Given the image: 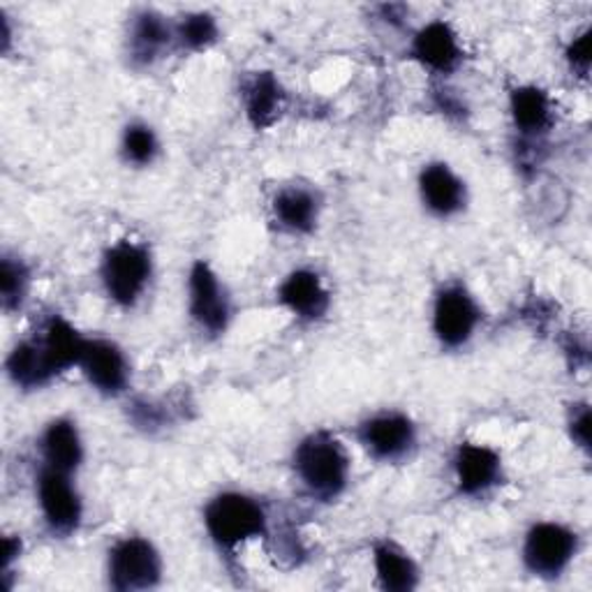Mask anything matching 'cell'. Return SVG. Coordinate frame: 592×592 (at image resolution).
Instances as JSON below:
<instances>
[{
	"instance_id": "1",
	"label": "cell",
	"mask_w": 592,
	"mask_h": 592,
	"mask_svg": "<svg viewBox=\"0 0 592 592\" xmlns=\"http://www.w3.org/2000/svg\"><path fill=\"white\" fill-rule=\"evenodd\" d=\"M296 467L304 482L319 496H336L348 477V458L340 444L327 435H315L302 444Z\"/></svg>"
},
{
	"instance_id": "2",
	"label": "cell",
	"mask_w": 592,
	"mask_h": 592,
	"mask_svg": "<svg viewBox=\"0 0 592 592\" xmlns=\"http://www.w3.org/2000/svg\"><path fill=\"white\" fill-rule=\"evenodd\" d=\"M207 526L222 547H236L239 541L264 530L262 509L243 496H220L207 509Z\"/></svg>"
},
{
	"instance_id": "3",
	"label": "cell",
	"mask_w": 592,
	"mask_h": 592,
	"mask_svg": "<svg viewBox=\"0 0 592 592\" xmlns=\"http://www.w3.org/2000/svg\"><path fill=\"white\" fill-rule=\"evenodd\" d=\"M151 262L139 245L118 243L105 260V285L118 304H133L148 281Z\"/></svg>"
},
{
	"instance_id": "4",
	"label": "cell",
	"mask_w": 592,
	"mask_h": 592,
	"mask_svg": "<svg viewBox=\"0 0 592 592\" xmlns=\"http://www.w3.org/2000/svg\"><path fill=\"white\" fill-rule=\"evenodd\" d=\"M160 562L141 539H128L112 556V583L118 590H139L158 581Z\"/></svg>"
},
{
	"instance_id": "5",
	"label": "cell",
	"mask_w": 592,
	"mask_h": 592,
	"mask_svg": "<svg viewBox=\"0 0 592 592\" xmlns=\"http://www.w3.org/2000/svg\"><path fill=\"white\" fill-rule=\"evenodd\" d=\"M574 553V537L560 526H537L526 545V560L535 572L558 574Z\"/></svg>"
},
{
	"instance_id": "6",
	"label": "cell",
	"mask_w": 592,
	"mask_h": 592,
	"mask_svg": "<svg viewBox=\"0 0 592 592\" xmlns=\"http://www.w3.org/2000/svg\"><path fill=\"white\" fill-rule=\"evenodd\" d=\"M477 323V310L461 289H447L435 304V331L447 345H461L471 338Z\"/></svg>"
},
{
	"instance_id": "7",
	"label": "cell",
	"mask_w": 592,
	"mask_h": 592,
	"mask_svg": "<svg viewBox=\"0 0 592 592\" xmlns=\"http://www.w3.org/2000/svg\"><path fill=\"white\" fill-rule=\"evenodd\" d=\"M40 500L49 524L59 530H70L80 521V500L61 471H46L40 479Z\"/></svg>"
},
{
	"instance_id": "8",
	"label": "cell",
	"mask_w": 592,
	"mask_h": 592,
	"mask_svg": "<svg viewBox=\"0 0 592 592\" xmlns=\"http://www.w3.org/2000/svg\"><path fill=\"white\" fill-rule=\"evenodd\" d=\"M192 313L209 331H220L228 323V304L222 299L215 276L207 264H197L190 276Z\"/></svg>"
},
{
	"instance_id": "9",
	"label": "cell",
	"mask_w": 592,
	"mask_h": 592,
	"mask_svg": "<svg viewBox=\"0 0 592 592\" xmlns=\"http://www.w3.org/2000/svg\"><path fill=\"white\" fill-rule=\"evenodd\" d=\"M82 363L88 380L103 391H118L126 384V361L109 342H86Z\"/></svg>"
},
{
	"instance_id": "10",
	"label": "cell",
	"mask_w": 592,
	"mask_h": 592,
	"mask_svg": "<svg viewBox=\"0 0 592 592\" xmlns=\"http://www.w3.org/2000/svg\"><path fill=\"white\" fill-rule=\"evenodd\" d=\"M281 299L287 304L294 313L304 317H319L327 310V292L319 285V278L308 271H296L287 278V283L281 289Z\"/></svg>"
},
{
	"instance_id": "11",
	"label": "cell",
	"mask_w": 592,
	"mask_h": 592,
	"mask_svg": "<svg viewBox=\"0 0 592 592\" xmlns=\"http://www.w3.org/2000/svg\"><path fill=\"white\" fill-rule=\"evenodd\" d=\"M363 440L378 456H399L412 442V426L403 416H380L366 424Z\"/></svg>"
},
{
	"instance_id": "12",
	"label": "cell",
	"mask_w": 592,
	"mask_h": 592,
	"mask_svg": "<svg viewBox=\"0 0 592 592\" xmlns=\"http://www.w3.org/2000/svg\"><path fill=\"white\" fill-rule=\"evenodd\" d=\"M498 456L490 450L475 447V444H465L458 452V482L465 493H477L493 484L498 477Z\"/></svg>"
},
{
	"instance_id": "13",
	"label": "cell",
	"mask_w": 592,
	"mask_h": 592,
	"mask_svg": "<svg viewBox=\"0 0 592 592\" xmlns=\"http://www.w3.org/2000/svg\"><path fill=\"white\" fill-rule=\"evenodd\" d=\"M414 54L435 70H452L458 61V44L450 27L431 23L414 40Z\"/></svg>"
},
{
	"instance_id": "14",
	"label": "cell",
	"mask_w": 592,
	"mask_h": 592,
	"mask_svg": "<svg viewBox=\"0 0 592 592\" xmlns=\"http://www.w3.org/2000/svg\"><path fill=\"white\" fill-rule=\"evenodd\" d=\"M84 348L86 342L77 336V331H74L67 323H63V319H52V325L46 329L42 350L54 373H59L61 368L72 366L74 361H82Z\"/></svg>"
},
{
	"instance_id": "15",
	"label": "cell",
	"mask_w": 592,
	"mask_h": 592,
	"mask_svg": "<svg viewBox=\"0 0 592 592\" xmlns=\"http://www.w3.org/2000/svg\"><path fill=\"white\" fill-rule=\"evenodd\" d=\"M422 192L426 204L437 213H452L461 207L463 188L447 167L433 165L422 177Z\"/></svg>"
},
{
	"instance_id": "16",
	"label": "cell",
	"mask_w": 592,
	"mask_h": 592,
	"mask_svg": "<svg viewBox=\"0 0 592 592\" xmlns=\"http://www.w3.org/2000/svg\"><path fill=\"white\" fill-rule=\"evenodd\" d=\"M44 456L54 471L70 473L72 467H77L82 458V447L77 431L67 422H56L49 426L44 435Z\"/></svg>"
},
{
	"instance_id": "17",
	"label": "cell",
	"mask_w": 592,
	"mask_h": 592,
	"mask_svg": "<svg viewBox=\"0 0 592 592\" xmlns=\"http://www.w3.org/2000/svg\"><path fill=\"white\" fill-rule=\"evenodd\" d=\"M10 373L12 378L23 384V387H35L42 384L49 376L54 373L52 366H49L44 350L35 348V345H19V348L10 357Z\"/></svg>"
},
{
	"instance_id": "18",
	"label": "cell",
	"mask_w": 592,
	"mask_h": 592,
	"mask_svg": "<svg viewBox=\"0 0 592 592\" xmlns=\"http://www.w3.org/2000/svg\"><path fill=\"white\" fill-rule=\"evenodd\" d=\"M281 88L271 74H262L249 91V114L257 126H268L281 112Z\"/></svg>"
},
{
	"instance_id": "19",
	"label": "cell",
	"mask_w": 592,
	"mask_h": 592,
	"mask_svg": "<svg viewBox=\"0 0 592 592\" xmlns=\"http://www.w3.org/2000/svg\"><path fill=\"white\" fill-rule=\"evenodd\" d=\"M376 567L387 590H410L414 585V567L397 549L380 547L376 551Z\"/></svg>"
},
{
	"instance_id": "20",
	"label": "cell",
	"mask_w": 592,
	"mask_h": 592,
	"mask_svg": "<svg viewBox=\"0 0 592 592\" xmlns=\"http://www.w3.org/2000/svg\"><path fill=\"white\" fill-rule=\"evenodd\" d=\"M511 109L518 126L524 130H539L545 128L549 118V101L547 95L537 88H521L511 97Z\"/></svg>"
},
{
	"instance_id": "21",
	"label": "cell",
	"mask_w": 592,
	"mask_h": 592,
	"mask_svg": "<svg viewBox=\"0 0 592 592\" xmlns=\"http://www.w3.org/2000/svg\"><path fill=\"white\" fill-rule=\"evenodd\" d=\"M167 29L156 14H144L135 23V33H133V54L139 61H151L160 49L167 44Z\"/></svg>"
},
{
	"instance_id": "22",
	"label": "cell",
	"mask_w": 592,
	"mask_h": 592,
	"mask_svg": "<svg viewBox=\"0 0 592 592\" xmlns=\"http://www.w3.org/2000/svg\"><path fill=\"white\" fill-rule=\"evenodd\" d=\"M276 215L292 230H308L315 218L313 197L304 190H287L276 200Z\"/></svg>"
},
{
	"instance_id": "23",
	"label": "cell",
	"mask_w": 592,
	"mask_h": 592,
	"mask_svg": "<svg viewBox=\"0 0 592 592\" xmlns=\"http://www.w3.org/2000/svg\"><path fill=\"white\" fill-rule=\"evenodd\" d=\"M126 154L133 162H148L156 154V139L148 128H130L126 133Z\"/></svg>"
},
{
	"instance_id": "24",
	"label": "cell",
	"mask_w": 592,
	"mask_h": 592,
	"mask_svg": "<svg viewBox=\"0 0 592 592\" xmlns=\"http://www.w3.org/2000/svg\"><path fill=\"white\" fill-rule=\"evenodd\" d=\"M181 38L190 46H202L215 38V23L207 14H197L188 17L181 27Z\"/></svg>"
},
{
	"instance_id": "25",
	"label": "cell",
	"mask_w": 592,
	"mask_h": 592,
	"mask_svg": "<svg viewBox=\"0 0 592 592\" xmlns=\"http://www.w3.org/2000/svg\"><path fill=\"white\" fill-rule=\"evenodd\" d=\"M0 292H3L6 306L19 304L23 292V268L10 260H3V268H0Z\"/></svg>"
},
{
	"instance_id": "26",
	"label": "cell",
	"mask_w": 592,
	"mask_h": 592,
	"mask_svg": "<svg viewBox=\"0 0 592 592\" xmlns=\"http://www.w3.org/2000/svg\"><path fill=\"white\" fill-rule=\"evenodd\" d=\"M570 59H572V63L579 65L581 70L588 67V63H590V33L581 35V38L574 42L572 52H570Z\"/></svg>"
},
{
	"instance_id": "27",
	"label": "cell",
	"mask_w": 592,
	"mask_h": 592,
	"mask_svg": "<svg viewBox=\"0 0 592 592\" xmlns=\"http://www.w3.org/2000/svg\"><path fill=\"white\" fill-rule=\"evenodd\" d=\"M574 437L583 444V447H588L590 442V412L583 410L579 419H574Z\"/></svg>"
},
{
	"instance_id": "28",
	"label": "cell",
	"mask_w": 592,
	"mask_h": 592,
	"mask_svg": "<svg viewBox=\"0 0 592 592\" xmlns=\"http://www.w3.org/2000/svg\"><path fill=\"white\" fill-rule=\"evenodd\" d=\"M17 551H19V541H14V539H6V551H3V556H6V564L14 558Z\"/></svg>"
}]
</instances>
